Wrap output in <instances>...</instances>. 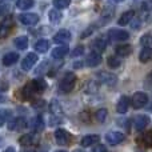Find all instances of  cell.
<instances>
[{
  "label": "cell",
  "instance_id": "obj_1",
  "mask_svg": "<svg viewBox=\"0 0 152 152\" xmlns=\"http://www.w3.org/2000/svg\"><path fill=\"white\" fill-rule=\"evenodd\" d=\"M75 86H76V75L74 72H67V74L63 76V79H61L59 89H60L63 94H69V92L75 88Z\"/></svg>",
  "mask_w": 152,
  "mask_h": 152
},
{
  "label": "cell",
  "instance_id": "obj_2",
  "mask_svg": "<svg viewBox=\"0 0 152 152\" xmlns=\"http://www.w3.org/2000/svg\"><path fill=\"white\" fill-rule=\"evenodd\" d=\"M108 36H110L111 40L113 42H126L127 39H129V34L124 29H119V28H115V29H110L108 31Z\"/></svg>",
  "mask_w": 152,
  "mask_h": 152
},
{
  "label": "cell",
  "instance_id": "obj_3",
  "mask_svg": "<svg viewBox=\"0 0 152 152\" xmlns=\"http://www.w3.org/2000/svg\"><path fill=\"white\" fill-rule=\"evenodd\" d=\"M132 105H134L135 110H140V108L145 107V104L148 103V96L144 92H136V94L132 96Z\"/></svg>",
  "mask_w": 152,
  "mask_h": 152
},
{
  "label": "cell",
  "instance_id": "obj_4",
  "mask_svg": "<svg viewBox=\"0 0 152 152\" xmlns=\"http://www.w3.org/2000/svg\"><path fill=\"white\" fill-rule=\"evenodd\" d=\"M124 139H126V135L121 134V132H119V131L108 132V134L105 135V140H107V143H110L111 145L120 144V143L124 142Z\"/></svg>",
  "mask_w": 152,
  "mask_h": 152
},
{
  "label": "cell",
  "instance_id": "obj_5",
  "mask_svg": "<svg viewBox=\"0 0 152 152\" xmlns=\"http://www.w3.org/2000/svg\"><path fill=\"white\" fill-rule=\"evenodd\" d=\"M55 140L59 145H68L71 142V135L63 128L56 129L55 132Z\"/></svg>",
  "mask_w": 152,
  "mask_h": 152
},
{
  "label": "cell",
  "instance_id": "obj_6",
  "mask_svg": "<svg viewBox=\"0 0 152 152\" xmlns=\"http://www.w3.org/2000/svg\"><path fill=\"white\" fill-rule=\"evenodd\" d=\"M12 27H13V19L11 18V16H8V18H5L4 20L0 23V39H4V37L10 34Z\"/></svg>",
  "mask_w": 152,
  "mask_h": 152
},
{
  "label": "cell",
  "instance_id": "obj_7",
  "mask_svg": "<svg viewBox=\"0 0 152 152\" xmlns=\"http://www.w3.org/2000/svg\"><path fill=\"white\" fill-rule=\"evenodd\" d=\"M69 40H71V32L67 31V29H60V31H59L58 34H55V36H53V42L60 45H63V44L66 45Z\"/></svg>",
  "mask_w": 152,
  "mask_h": 152
},
{
  "label": "cell",
  "instance_id": "obj_8",
  "mask_svg": "<svg viewBox=\"0 0 152 152\" xmlns=\"http://www.w3.org/2000/svg\"><path fill=\"white\" fill-rule=\"evenodd\" d=\"M96 77L99 79L100 83L107 84V86H115L116 80H118V77H116L115 75L110 74V72H97Z\"/></svg>",
  "mask_w": 152,
  "mask_h": 152
},
{
  "label": "cell",
  "instance_id": "obj_9",
  "mask_svg": "<svg viewBox=\"0 0 152 152\" xmlns=\"http://www.w3.org/2000/svg\"><path fill=\"white\" fill-rule=\"evenodd\" d=\"M19 20L20 23H23L24 26H35L39 21V16L36 13H21L19 15Z\"/></svg>",
  "mask_w": 152,
  "mask_h": 152
},
{
  "label": "cell",
  "instance_id": "obj_10",
  "mask_svg": "<svg viewBox=\"0 0 152 152\" xmlns=\"http://www.w3.org/2000/svg\"><path fill=\"white\" fill-rule=\"evenodd\" d=\"M36 63H37V55L31 52V53H28V55L24 58L23 61H21V68H23L24 71H29V69H31Z\"/></svg>",
  "mask_w": 152,
  "mask_h": 152
},
{
  "label": "cell",
  "instance_id": "obj_11",
  "mask_svg": "<svg viewBox=\"0 0 152 152\" xmlns=\"http://www.w3.org/2000/svg\"><path fill=\"white\" fill-rule=\"evenodd\" d=\"M150 124V118L147 115H139L135 118L134 120V126H135V129L136 131H143L145 129V127Z\"/></svg>",
  "mask_w": 152,
  "mask_h": 152
},
{
  "label": "cell",
  "instance_id": "obj_12",
  "mask_svg": "<svg viewBox=\"0 0 152 152\" xmlns=\"http://www.w3.org/2000/svg\"><path fill=\"white\" fill-rule=\"evenodd\" d=\"M26 127H27V120L24 118H16L13 120H11L10 124H8V129H11V131H20V129L26 128Z\"/></svg>",
  "mask_w": 152,
  "mask_h": 152
},
{
  "label": "cell",
  "instance_id": "obj_13",
  "mask_svg": "<svg viewBox=\"0 0 152 152\" xmlns=\"http://www.w3.org/2000/svg\"><path fill=\"white\" fill-rule=\"evenodd\" d=\"M99 142H100L99 135H86V136L81 139L80 145L81 147H91V145H95Z\"/></svg>",
  "mask_w": 152,
  "mask_h": 152
},
{
  "label": "cell",
  "instance_id": "obj_14",
  "mask_svg": "<svg viewBox=\"0 0 152 152\" xmlns=\"http://www.w3.org/2000/svg\"><path fill=\"white\" fill-rule=\"evenodd\" d=\"M91 47L95 52L102 53V52H104L105 48H107V42H105L104 39H102V37H97V39H95L94 42H92Z\"/></svg>",
  "mask_w": 152,
  "mask_h": 152
},
{
  "label": "cell",
  "instance_id": "obj_15",
  "mask_svg": "<svg viewBox=\"0 0 152 152\" xmlns=\"http://www.w3.org/2000/svg\"><path fill=\"white\" fill-rule=\"evenodd\" d=\"M100 63H102V55H100V53L92 51V52L87 56V64H88L89 67H96V66H99Z\"/></svg>",
  "mask_w": 152,
  "mask_h": 152
},
{
  "label": "cell",
  "instance_id": "obj_16",
  "mask_svg": "<svg viewBox=\"0 0 152 152\" xmlns=\"http://www.w3.org/2000/svg\"><path fill=\"white\" fill-rule=\"evenodd\" d=\"M129 107V99L127 96H121L118 102V105H116V111L119 113H126L128 111Z\"/></svg>",
  "mask_w": 152,
  "mask_h": 152
},
{
  "label": "cell",
  "instance_id": "obj_17",
  "mask_svg": "<svg viewBox=\"0 0 152 152\" xmlns=\"http://www.w3.org/2000/svg\"><path fill=\"white\" fill-rule=\"evenodd\" d=\"M34 48L39 53H45L48 50H50V43H48V40H45V39H40L35 43Z\"/></svg>",
  "mask_w": 152,
  "mask_h": 152
},
{
  "label": "cell",
  "instance_id": "obj_18",
  "mask_svg": "<svg viewBox=\"0 0 152 152\" xmlns=\"http://www.w3.org/2000/svg\"><path fill=\"white\" fill-rule=\"evenodd\" d=\"M18 60H19L18 53L16 52H8L7 55H4V58H3V64L7 66V67H10V66H13Z\"/></svg>",
  "mask_w": 152,
  "mask_h": 152
},
{
  "label": "cell",
  "instance_id": "obj_19",
  "mask_svg": "<svg viewBox=\"0 0 152 152\" xmlns=\"http://www.w3.org/2000/svg\"><path fill=\"white\" fill-rule=\"evenodd\" d=\"M139 60L142 63H148L152 60V48L151 47H144L142 52L139 53Z\"/></svg>",
  "mask_w": 152,
  "mask_h": 152
},
{
  "label": "cell",
  "instance_id": "obj_20",
  "mask_svg": "<svg viewBox=\"0 0 152 152\" xmlns=\"http://www.w3.org/2000/svg\"><path fill=\"white\" fill-rule=\"evenodd\" d=\"M115 51H116V55L121 56V58H126V56L131 55L132 47L129 44H121V45H118Z\"/></svg>",
  "mask_w": 152,
  "mask_h": 152
},
{
  "label": "cell",
  "instance_id": "obj_21",
  "mask_svg": "<svg viewBox=\"0 0 152 152\" xmlns=\"http://www.w3.org/2000/svg\"><path fill=\"white\" fill-rule=\"evenodd\" d=\"M69 48L67 45H60V47H56L55 50H52V58L53 59H61L68 53Z\"/></svg>",
  "mask_w": 152,
  "mask_h": 152
},
{
  "label": "cell",
  "instance_id": "obj_22",
  "mask_svg": "<svg viewBox=\"0 0 152 152\" xmlns=\"http://www.w3.org/2000/svg\"><path fill=\"white\" fill-rule=\"evenodd\" d=\"M132 19H135V11H127V12H124L123 15L120 16L118 23H119V26H126Z\"/></svg>",
  "mask_w": 152,
  "mask_h": 152
},
{
  "label": "cell",
  "instance_id": "obj_23",
  "mask_svg": "<svg viewBox=\"0 0 152 152\" xmlns=\"http://www.w3.org/2000/svg\"><path fill=\"white\" fill-rule=\"evenodd\" d=\"M21 92H23L24 97H31V96H34L35 94H37V89H36V87H35L34 81H29V83L23 88Z\"/></svg>",
  "mask_w": 152,
  "mask_h": 152
},
{
  "label": "cell",
  "instance_id": "obj_24",
  "mask_svg": "<svg viewBox=\"0 0 152 152\" xmlns=\"http://www.w3.org/2000/svg\"><path fill=\"white\" fill-rule=\"evenodd\" d=\"M48 18H50L51 23L58 24V23H60L63 15H61V12L59 10H52V11H50V13H48Z\"/></svg>",
  "mask_w": 152,
  "mask_h": 152
},
{
  "label": "cell",
  "instance_id": "obj_25",
  "mask_svg": "<svg viewBox=\"0 0 152 152\" xmlns=\"http://www.w3.org/2000/svg\"><path fill=\"white\" fill-rule=\"evenodd\" d=\"M15 45L18 50H26L28 47V37L27 36H19L15 39Z\"/></svg>",
  "mask_w": 152,
  "mask_h": 152
},
{
  "label": "cell",
  "instance_id": "obj_26",
  "mask_svg": "<svg viewBox=\"0 0 152 152\" xmlns=\"http://www.w3.org/2000/svg\"><path fill=\"white\" fill-rule=\"evenodd\" d=\"M35 4L34 0H18L16 1V7L19 8V10H29V8H32Z\"/></svg>",
  "mask_w": 152,
  "mask_h": 152
},
{
  "label": "cell",
  "instance_id": "obj_27",
  "mask_svg": "<svg viewBox=\"0 0 152 152\" xmlns=\"http://www.w3.org/2000/svg\"><path fill=\"white\" fill-rule=\"evenodd\" d=\"M19 143H20L21 145H32L35 143V137L32 134H28V135H23V136L19 139Z\"/></svg>",
  "mask_w": 152,
  "mask_h": 152
},
{
  "label": "cell",
  "instance_id": "obj_28",
  "mask_svg": "<svg viewBox=\"0 0 152 152\" xmlns=\"http://www.w3.org/2000/svg\"><path fill=\"white\" fill-rule=\"evenodd\" d=\"M50 111H51V112H52V115H55V116L60 115V113H61V107H60V103H59L58 100H55V99H53L52 102L50 103Z\"/></svg>",
  "mask_w": 152,
  "mask_h": 152
},
{
  "label": "cell",
  "instance_id": "obj_29",
  "mask_svg": "<svg viewBox=\"0 0 152 152\" xmlns=\"http://www.w3.org/2000/svg\"><path fill=\"white\" fill-rule=\"evenodd\" d=\"M107 116H108V111L105 110V108H100V110H97L96 113H95V118H96V120L99 121V123L105 121Z\"/></svg>",
  "mask_w": 152,
  "mask_h": 152
},
{
  "label": "cell",
  "instance_id": "obj_30",
  "mask_svg": "<svg viewBox=\"0 0 152 152\" xmlns=\"http://www.w3.org/2000/svg\"><path fill=\"white\" fill-rule=\"evenodd\" d=\"M11 115H12V112L10 110H0V127H3L7 123V120L11 118Z\"/></svg>",
  "mask_w": 152,
  "mask_h": 152
},
{
  "label": "cell",
  "instance_id": "obj_31",
  "mask_svg": "<svg viewBox=\"0 0 152 152\" xmlns=\"http://www.w3.org/2000/svg\"><path fill=\"white\" fill-rule=\"evenodd\" d=\"M71 4V0H53V7L56 10H64Z\"/></svg>",
  "mask_w": 152,
  "mask_h": 152
},
{
  "label": "cell",
  "instance_id": "obj_32",
  "mask_svg": "<svg viewBox=\"0 0 152 152\" xmlns=\"http://www.w3.org/2000/svg\"><path fill=\"white\" fill-rule=\"evenodd\" d=\"M8 11H10V3L7 0H0V18L7 15Z\"/></svg>",
  "mask_w": 152,
  "mask_h": 152
},
{
  "label": "cell",
  "instance_id": "obj_33",
  "mask_svg": "<svg viewBox=\"0 0 152 152\" xmlns=\"http://www.w3.org/2000/svg\"><path fill=\"white\" fill-rule=\"evenodd\" d=\"M107 64L110 68H118V67L120 66V60H119L118 58H115V56H110V58L107 59Z\"/></svg>",
  "mask_w": 152,
  "mask_h": 152
},
{
  "label": "cell",
  "instance_id": "obj_34",
  "mask_svg": "<svg viewBox=\"0 0 152 152\" xmlns=\"http://www.w3.org/2000/svg\"><path fill=\"white\" fill-rule=\"evenodd\" d=\"M140 43H142L143 47H151L152 45V35L151 34H147L140 39Z\"/></svg>",
  "mask_w": 152,
  "mask_h": 152
},
{
  "label": "cell",
  "instance_id": "obj_35",
  "mask_svg": "<svg viewBox=\"0 0 152 152\" xmlns=\"http://www.w3.org/2000/svg\"><path fill=\"white\" fill-rule=\"evenodd\" d=\"M143 142H144V145L148 148L152 147V131H148L144 134V136H143Z\"/></svg>",
  "mask_w": 152,
  "mask_h": 152
},
{
  "label": "cell",
  "instance_id": "obj_36",
  "mask_svg": "<svg viewBox=\"0 0 152 152\" xmlns=\"http://www.w3.org/2000/svg\"><path fill=\"white\" fill-rule=\"evenodd\" d=\"M32 81H34V84H35V87H36L37 92H42V91H44V89L47 88V84H45V81L42 80V79H39V80H32Z\"/></svg>",
  "mask_w": 152,
  "mask_h": 152
},
{
  "label": "cell",
  "instance_id": "obj_37",
  "mask_svg": "<svg viewBox=\"0 0 152 152\" xmlns=\"http://www.w3.org/2000/svg\"><path fill=\"white\" fill-rule=\"evenodd\" d=\"M83 53H84V47H83V45H81V47H80V45H77V47H76L75 50L71 52V56L76 58V56H81Z\"/></svg>",
  "mask_w": 152,
  "mask_h": 152
},
{
  "label": "cell",
  "instance_id": "obj_38",
  "mask_svg": "<svg viewBox=\"0 0 152 152\" xmlns=\"http://www.w3.org/2000/svg\"><path fill=\"white\" fill-rule=\"evenodd\" d=\"M44 128V126H43V118L42 116H37L36 119H35V129H43Z\"/></svg>",
  "mask_w": 152,
  "mask_h": 152
},
{
  "label": "cell",
  "instance_id": "obj_39",
  "mask_svg": "<svg viewBox=\"0 0 152 152\" xmlns=\"http://www.w3.org/2000/svg\"><path fill=\"white\" fill-rule=\"evenodd\" d=\"M50 66V63H48V61H43L42 63V66H39L37 67V69H36V74L39 75V74H43V72H44V69L47 68V67Z\"/></svg>",
  "mask_w": 152,
  "mask_h": 152
},
{
  "label": "cell",
  "instance_id": "obj_40",
  "mask_svg": "<svg viewBox=\"0 0 152 152\" xmlns=\"http://www.w3.org/2000/svg\"><path fill=\"white\" fill-rule=\"evenodd\" d=\"M142 10L143 11H151L152 10V0H147L142 4Z\"/></svg>",
  "mask_w": 152,
  "mask_h": 152
},
{
  "label": "cell",
  "instance_id": "obj_41",
  "mask_svg": "<svg viewBox=\"0 0 152 152\" xmlns=\"http://www.w3.org/2000/svg\"><path fill=\"white\" fill-rule=\"evenodd\" d=\"M88 87H89V88H87V92H88V94H95V92L97 91V86L95 83H91V81H89Z\"/></svg>",
  "mask_w": 152,
  "mask_h": 152
},
{
  "label": "cell",
  "instance_id": "obj_42",
  "mask_svg": "<svg viewBox=\"0 0 152 152\" xmlns=\"http://www.w3.org/2000/svg\"><path fill=\"white\" fill-rule=\"evenodd\" d=\"M92 152H107V148H105V145H96V147L94 148V151Z\"/></svg>",
  "mask_w": 152,
  "mask_h": 152
},
{
  "label": "cell",
  "instance_id": "obj_43",
  "mask_svg": "<svg viewBox=\"0 0 152 152\" xmlns=\"http://www.w3.org/2000/svg\"><path fill=\"white\" fill-rule=\"evenodd\" d=\"M139 27H140V20H139V19H136V21H134V23H132V28H139Z\"/></svg>",
  "mask_w": 152,
  "mask_h": 152
},
{
  "label": "cell",
  "instance_id": "obj_44",
  "mask_svg": "<svg viewBox=\"0 0 152 152\" xmlns=\"http://www.w3.org/2000/svg\"><path fill=\"white\" fill-rule=\"evenodd\" d=\"M4 152H16V151H15V148H13V147H8Z\"/></svg>",
  "mask_w": 152,
  "mask_h": 152
},
{
  "label": "cell",
  "instance_id": "obj_45",
  "mask_svg": "<svg viewBox=\"0 0 152 152\" xmlns=\"http://www.w3.org/2000/svg\"><path fill=\"white\" fill-rule=\"evenodd\" d=\"M147 110H148V111H151V112H152V100H151V103H150V104L147 105Z\"/></svg>",
  "mask_w": 152,
  "mask_h": 152
},
{
  "label": "cell",
  "instance_id": "obj_46",
  "mask_svg": "<svg viewBox=\"0 0 152 152\" xmlns=\"http://www.w3.org/2000/svg\"><path fill=\"white\" fill-rule=\"evenodd\" d=\"M74 152H84V151H83V150H75Z\"/></svg>",
  "mask_w": 152,
  "mask_h": 152
},
{
  "label": "cell",
  "instance_id": "obj_47",
  "mask_svg": "<svg viewBox=\"0 0 152 152\" xmlns=\"http://www.w3.org/2000/svg\"><path fill=\"white\" fill-rule=\"evenodd\" d=\"M56 152H67V151H64V150H59V151H56Z\"/></svg>",
  "mask_w": 152,
  "mask_h": 152
},
{
  "label": "cell",
  "instance_id": "obj_48",
  "mask_svg": "<svg viewBox=\"0 0 152 152\" xmlns=\"http://www.w3.org/2000/svg\"><path fill=\"white\" fill-rule=\"evenodd\" d=\"M113 1H116V3H120V1H123V0H113Z\"/></svg>",
  "mask_w": 152,
  "mask_h": 152
},
{
  "label": "cell",
  "instance_id": "obj_49",
  "mask_svg": "<svg viewBox=\"0 0 152 152\" xmlns=\"http://www.w3.org/2000/svg\"><path fill=\"white\" fill-rule=\"evenodd\" d=\"M150 79H152V72H151V75H150Z\"/></svg>",
  "mask_w": 152,
  "mask_h": 152
},
{
  "label": "cell",
  "instance_id": "obj_50",
  "mask_svg": "<svg viewBox=\"0 0 152 152\" xmlns=\"http://www.w3.org/2000/svg\"><path fill=\"white\" fill-rule=\"evenodd\" d=\"M23 152H32V151H23Z\"/></svg>",
  "mask_w": 152,
  "mask_h": 152
}]
</instances>
